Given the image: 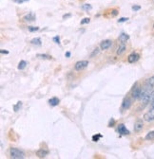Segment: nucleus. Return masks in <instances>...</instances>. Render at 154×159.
Masks as SVG:
<instances>
[{"instance_id": "f257e3e1", "label": "nucleus", "mask_w": 154, "mask_h": 159, "mask_svg": "<svg viewBox=\"0 0 154 159\" xmlns=\"http://www.w3.org/2000/svg\"><path fill=\"white\" fill-rule=\"evenodd\" d=\"M11 157L13 159H23L25 157V153L16 148H11Z\"/></svg>"}, {"instance_id": "f03ea898", "label": "nucleus", "mask_w": 154, "mask_h": 159, "mask_svg": "<svg viewBox=\"0 0 154 159\" xmlns=\"http://www.w3.org/2000/svg\"><path fill=\"white\" fill-rule=\"evenodd\" d=\"M144 119L145 121H147V122L154 120V106L151 107L150 110L148 111L147 113L145 114V115H144Z\"/></svg>"}, {"instance_id": "7ed1b4c3", "label": "nucleus", "mask_w": 154, "mask_h": 159, "mask_svg": "<svg viewBox=\"0 0 154 159\" xmlns=\"http://www.w3.org/2000/svg\"><path fill=\"white\" fill-rule=\"evenodd\" d=\"M88 65V61H79L76 62L75 65H74V68H75V70L77 71H81L83 69H85Z\"/></svg>"}, {"instance_id": "20e7f679", "label": "nucleus", "mask_w": 154, "mask_h": 159, "mask_svg": "<svg viewBox=\"0 0 154 159\" xmlns=\"http://www.w3.org/2000/svg\"><path fill=\"white\" fill-rule=\"evenodd\" d=\"M141 90H142V88L140 86H138L137 84L133 87V89H132V98L134 99H139L140 95H141Z\"/></svg>"}, {"instance_id": "39448f33", "label": "nucleus", "mask_w": 154, "mask_h": 159, "mask_svg": "<svg viewBox=\"0 0 154 159\" xmlns=\"http://www.w3.org/2000/svg\"><path fill=\"white\" fill-rule=\"evenodd\" d=\"M111 45H112V41H111V40H105V41H103L101 43L100 47H101V49L106 50V49H108V48H110L111 47Z\"/></svg>"}, {"instance_id": "423d86ee", "label": "nucleus", "mask_w": 154, "mask_h": 159, "mask_svg": "<svg viewBox=\"0 0 154 159\" xmlns=\"http://www.w3.org/2000/svg\"><path fill=\"white\" fill-rule=\"evenodd\" d=\"M143 126H144V123H143L142 119H137L135 124H134V131L135 132H140V131H142Z\"/></svg>"}, {"instance_id": "0eeeda50", "label": "nucleus", "mask_w": 154, "mask_h": 159, "mask_svg": "<svg viewBox=\"0 0 154 159\" xmlns=\"http://www.w3.org/2000/svg\"><path fill=\"white\" fill-rule=\"evenodd\" d=\"M48 154V150H45V149H39L36 152V155L38 156V157H40V158H44Z\"/></svg>"}, {"instance_id": "6e6552de", "label": "nucleus", "mask_w": 154, "mask_h": 159, "mask_svg": "<svg viewBox=\"0 0 154 159\" xmlns=\"http://www.w3.org/2000/svg\"><path fill=\"white\" fill-rule=\"evenodd\" d=\"M118 132L121 135H129V131H128L124 124H120L118 126Z\"/></svg>"}, {"instance_id": "1a4fd4ad", "label": "nucleus", "mask_w": 154, "mask_h": 159, "mask_svg": "<svg viewBox=\"0 0 154 159\" xmlns=\"http://www.w3.org/2000/svg\"><path fill=\"white\" fill-rule=\"evenodd\" d=\"M139 60V55L137 53H132L130 54L129 56H128L127 58V61L128 62H130V64H132V62H135Z\"/></svg>"}, {"instance_id": "9d476101", "label": "nucleus", "mask_w": 154, "mask_h": 159, "mask_svg": "<svg viewBox=\"0 0 154 159\" xmlns=\"http://www.w3.org/2000/svg\"><path fill=\"white\" fill-rule=\"evenodd\" d=\"M130 105H131V101H130V99H125L124 101H123V104H122V108L124 110H127L128 109V108L130 107Z\"/></svg>"}, {"instance_id": "9b49d317", "label": "nucleus", "mask_w": 154, "mask_h": 159, "mask_svg": "<svg viewBox=\"0 0 154 159\" xmlns=\"http://www.w3.org/2000/svg\"><path fill=\"white\" fill-rule=\"evenodd\" d=\"M125 49H127V47H125V44H124V43H122V45H120L118 48H117V51H116L117 55H122V54L125 51Z\"/></svg>"}, {"instance_id": "f8f14e48", "label": "nucleus", "mask_w": 154, "mask_h": 159, "mask_svg": "<svg viewBox=\"0 0 154 159\" xmlns=\"http://www.w3.org/2000/svg\"><path fill=\"white\" fill-rule=\"evenodd\" d=\"M59 102H60L59 99L55 98V97H54V98H51L50 101H48V103H50L51 106H56V105L59 104Z\"/></svg>"}, {"instance_id": "ddd939ff", "label": "nucleus", "mask_w": 154, "mask_h": 159, "mask_svg": "<svg viewBox=\"0 0 154 159\" xmlns=\"http://www.w3.org/2000/svg\"><path fill=\"white\" fill-rule=\"evenodd\" d=\"M128 38H129V36L127 35V34H125V33H122L121 35L119 36V40H120V42L121 43H125V42H127Z\"/></svg>"}, {"instance_id": "4468645a", "label": "nucleus", "mask_w": 154, "mask_h": 159, "mask_svg": "<svg viewBox=\"0 0 154 159\" xmlns=\"http://www.w3.org/2000/svg\"><path fill=\"white\" fill-rule=\"evenodd\" d=\"M31 43L33 45H41V40H40V38H34V39H33L31 41Z\"/></svg>"}, {"instance_id": "2eb2a0df", "label": "nucleus", "mask_w": 154, "mask_h": 159, "mask_svg": "<svg viewBox=\"0 0 154 159\" xmlns=\"http://www.w3.org/2000/svg\"><path fill=\"white\" fill-rule=\"evenodd\" d=\"M34 19H35V17H34L33 13H30L29 15L24 17V20H26V21H33Z\"/></svg>"}, {"instance_id": "dca6fc26", "label": "nucleus", "mask_w": 154, "mask_h": 159, "mask_svg": "<svg viewBox=\"0 0 154 159\" xmlns=\"http://www.w3.org/2000/svg\"><path fill=\"white\" fill-rule=\"evenodd\" d=\"M145 83H147V84H149V85H151V86L154 87V76L150 77V78H148V79L147 80V81H145Z\"/></svg>"}, {"instance_id": "f3484780", "label": "nucleus", "mask_w": 154, "mask_h": 159, "mask_svg": "<svg viewBox=\"0 0 154 159\" xmlns=\"http://www.w3.org/2000/svg\"><path fill=\"white\" fill-rule=\"evenodd\" d=\"M37 57L41 59H48V60L51 59V56L47 55V54H37Z\"/></svg>"}, {"instance_id": "a211bd4d", "label": "nucleus", "mask_w": 154, "mask_h": 159, "mask_svg": "<svg viewBox=\"0 0 154 159\" xmlns=\"http://www.w3.org/2000/svg\"><path fill=\"white\" fill-rule=\"evenodd\" d=\"M26 65H27V62H26L25 61H21L18 64V69H24V68L26 67Z\"/></svg>"}, {"instance_id": "6ab92c4d", "label": "nucleus", "mask_w": 154, "mask_h": 159, "mask_svg": "<svg viewBox=\"0 0 154 159\" xmlns=\"http://www.w3.org/2000/svg\"><path fill=\"white\" fill-rule=\"evenodd\" d=\"M153 138H154V131H152V132H149L147 135H145V139H147V140H148V139L150 140V139H153Z\"/></svg>"}, {"instance_id": "aec40b11", "label": "nucleus", "mask_w": 154, "mask_h": 159, "mask_svg": "<svg viewBox=\"0 0 154 159\" xmlns=\"http://www.w3.org/2000/svg\"><path fill=\"white\" fill-rule=\"evenodd\" d=\"M28 30L29 31H31V32H34V31H37L39 30L38 27H28Z\"/></svg>"}, {"instance_id": "412c9836", "label": "nucleus", "mask_w": 154, "mask_h": 159, "mask_svg": "<svg viewBox=\"0 0 154 159\" xmlns=\"http://www.w3.org/2000/svg\"><path fill=\"white\" fill-rule=\"evenodd\" d=\"M90 18H84L81 21V25H84V24H88V23H90Z\"/></svg>"}, {"instance_id": "4be33fe9", "label": "nucleus", "mask_w": 154, "mask_h": 159, "mask_svg": "<svg viewBox=\"0 0 154 159\" xmlns=\"http://www.w3.org/2000/svg\"><path fill=\"white\" fill-rule=\"evenodd\" d=\"M29 0H13V2L15 3H18V4H22V3H25V2H28Z\"/></svg>"}, {"instance_id": "5701e85b", "label": "nucleus", "mask_w": 154, "mask_h": 159, "mask_svg": "<svg viewBox=\"0 0 154 159\" xmlns=\"http://www.w3.org/2000/svg\"><path fill=\"white\" fill-rule=\"evenodd\" d=\"M19 107H21V102H17V105H15V106H14V111H15V112H17V110H18V108Z\"/></svg>"}, {"instance_id": "b1692460", "label": "nucleus", "mask_w": 154, "mask_h": 159, "mask_svg": "<svg viewBox=\"0 0 154 159\" xmlns=\"http://www.w3.org/2000/svg\"><path fill=\"white\" fill-rule=\"evenodd\" d=\"M154 99V91L152 90V92L149 94V101H152Z\"/></svg>"}, {"instance_id": "393cba45", "label": "nucleus", "mask_w": 154, "mask_h": 159, "mask_svg": "<svg viewBox=\"0 0 154 159\" xmlns=\"http://www.w3.org/2000/svg\"><path fill=\"white\" fill-rule=\"evenodd\" d=\"M98 53H99V49H98V48H95V49H94V51H93V53L90 55V57H93L94 55H97Z\"/></svg>"}, {"instance_id": "a878e982", "label": "nucleus", "mask_w": 154, "mask_h": 159, "mask_svg": "<svg viewBox=\"0 0 154 159\" xmlns=\"http://www.w3.org/2000/svg\"><path fill=\"white\" fill-rule=\"evenodd\" d=\"M101 136H102L101 135H97V136H96V135H94V136H93V137H92V139H93V141H95V142H96V141H98V139H99V137H101Z\"/></svg>"}, {"instance_id": "bb28decb", "label": "nucleus", "mask_w": 154, "mask_h": 159, "mask_svg": "<svg viewBox=\"0 0 154 159\" xmlns=\"http://www.w3.org/2000/svg\"><path fill=\"white\" fill-rule=\"evenodd\" d=\"M127 20H128V19H127V18H125V17H122V18H120V19L118 20V22H119V23H123V22H125Z\"/></svg>"}, {"instance_id": "cd10ccee", "label": "nucleus", "mask_w": 154, "mask_h": 159, "mask_svg": "<svg viewBox=\"0 0 154 159\" xmlns=\"http://www.w3.org/2000/svg\"><path fill=\"white\" fill-rule=\"evenodd\" d=\"M83 8H84L85 10H90V9H91V6L88 5V4H86V5H85V6H84V7H83Z\"/></svg>"}, {"instance_id": "c85d7f7f", "label": "nucleus", "mask_w": 154, "mask_h": 159, "mask_svg": "<svg viewBox=\"0 0 154 159\" xmlns=\"http://www.w3.org/2000/svg\"><path fill=\"white\" fill-rule=\"evenodd\" d=\"M53 40H54V41H55V42L57 43V44H59V43H60V39H59V37H58V36L54 37Z\"/></svg>"}, {"instance_id": "c756f323", "label": "nucleus", "mask_w": 154, "mask_h": 159, "mask_svg": "<svg viewBox=\"0 0 154 159\" xmlns=\"http://www.w3.org/2000/svg\"><path fill=\"white\" fill-rule=\"evenodd\" d=\"M132 10L133 11H138V10H140V6H133Z\"/></svg>"}, {"instance_id": "7c9ffc66", "label": "nucleus", "mask_w": 154, "mask_h": 159, "mask_svg": "<svg viewBox=\"0 0 154 159\" xmlns=\"http://www.w3.org/2000/svg\"><path fill=\"white\" fill-rule=\"evenodd\" d=\"M0 52H1V53H5V54H8V53H9V51L4 50V49H1V50H0Z\"/></svg>"}, {"instance_id": "2f4dec72", "label": "nucleus", "mask_w": 154, "mask_h": 159, "mask_svg": "<svg viewBox=\"0 0 154 159\" xmlns=\"http://www.w3.org/2000/svg\"><path fill=\"white\" fill-rule=\"evenodd\" d=\"M114 122H115V121H114V119H112V120L110 122V127H112V125L114 124Z\"/></svg>"}, {"instance_id": "473e14b6", "label": "nucleus", "mask_w": 154, "mask_h": 159, "mask_svg": "<svg viewBox=\"0 0 154 159\" xmlns=\"http://www.w3.org/2000/svg\"><path fill=\"white\" fill-rule=\"evenodd\" d=\"M70 14H67V15H64L63 16V18H67V17H70Z\"/></svg>"}, {"instance_id": "72a5a7b5", "label": "nucleus", "mask_w": 154, "mask_h": 159, "mask_svg": "<svg viewBox=\"0 0 154 159\" xmlns=\"http://www.w3.org/2000/svg\"><path fill=\"white\" fill-rule=\"evenodd\" d=\"M66 56H67V57H70V52H67V53H66Z\"/></svg>"}, {"instance_id": "f704fd0d", "label": "nucleus", "mask_w": 154, "mask_h": 159, "mask_svg": "<svg viewBox=\"0 0 154 159\" xmlns=\"http://www.w3.org/2000/svg\"><path fill=\"white\" fill-rule=\"evenodd\" d=\"M152 106H154V99L151 101V107H152Z\"/></svg>"}]
</instances>
